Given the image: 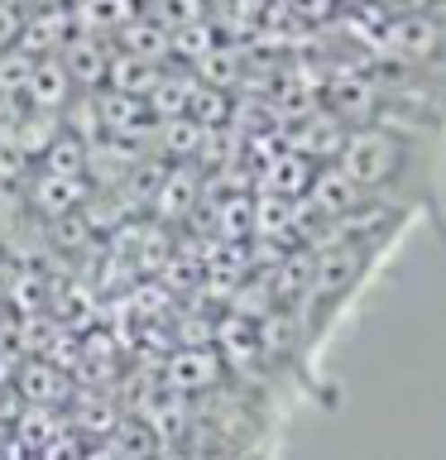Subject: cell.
Listing matches in <instances>:
<instances>
[{"label": "cell", "instance_id": "6da1fadb", "mask_svg": "<svg viewBox=\"0 0 446 460\" xmlns=\"http://www.w3.org/2000/svg\"><path fill=\"white\" fill-rule=\"evenodd\" d=\"M336 168L360 192L403 207L413 216L442 221L437 201L446 197V135L423 125H394V120H365L345 129V144L336 154Z\"/></svg>", "mask_w": 446, "mask_h": 460}, {"label": "cell", "instance_id": "7a4b0ae2", "mask_svg": "<svg viewBox=\"0 0 446 460\" xmlns=\"http://www.w3.org/2000/svg\"><path fill=\"white\" fill-rule=\"evenodd\" d=\"M20 34H24V10L14 5V0H0V53L14 49Z\"/></svg>", "mask_w": 446, "mask_h": 460}]
</instances>
